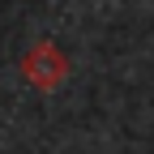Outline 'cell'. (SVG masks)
<instances>
[{
  "instance_id": "6da1fadb",
  "label": "cell",
  "mask_w": 154,
  "mask_h": 154,
  "mask_svg": "<svg viewBox=\"0 0 154 154\" xmlns=\"http://www.w3.org/2000/svg\"><path fill=\"white\" fill-rule=\"evenodd\" d=\"M22 73L30 77V86H38V90H56V86L64 82V73H69V60H64V51L56 47V43H38V47H30Z\"/></svg>"
}]
</instances>
